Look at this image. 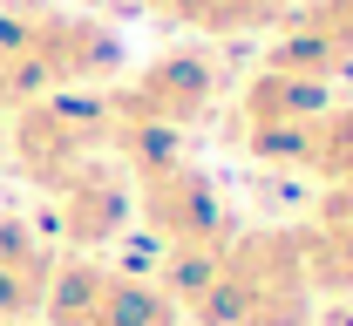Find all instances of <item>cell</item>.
<instances>
[{
	"mask_svg": "<svg viewBox=\"0 0 353 326\" xmlns=\"http://www.w3.org/2000/svg\"><path fill=\"white\" fill-rule=\"evenodd\" d=\"M279 163H285V170H306L319 184H347L353 177V102L333 95L312 123H299L292 143L279 150Z\"/></svg>",
	"mask_w": 353,
	"mask_h": 326,
	"instance_id": "obj_11",
	"label": "cell"
},
{
	"mask_svg": "<svg viewBox=\"0 0 353 326\" xmlns=\"http://www.w3.org/2000/svg\"><path fill=\"white\" fill-rule=\"evenodd\" d=\"M123 68H130V41L116 21L61 7V0L0 7V109L68 89H109Z\"/></svg>",
	"mask_w": 353,
	"mask_h": 326,
	"instance_id": "obj_2",
	"label": "cell"
},
{
	"mask_svg": "<svg viewBox=\"0 0 353 326\" xmlns=\"http://www.w3.org/2000/svg\"><path fill=\"white\" fill-rule=\"evenodd\" d=\"M136 7L170 21V28H190V34H204V21H211V0H136Z\"/></svg>",
	"mask_w": 353,
	"mask_h": 326,
	"instance_id": "obj_12",
	"label": "cell"
},
{
	"mask_svg": "<svg viewBox=\"0 0 353 326\" xmlns=\"http://www.w3.org/2000/svg\"><path fill=\"white\" fill-rule=\"evenodd\" d=\"M116 143V123H109V102L102 89H68V95H34L21 109H7V163L21 184L48 190L61 184L75 163L102 156Z\"/></svg>",
	"mask_w": 353,
	"mask_h": 326,
	"instance_id": "obj_4",
	"label": "cell"
},
{
	"mask_svg": "<svg viewBox=\"0 0 353 326\" xmlns=\"http://www.w3.org/2000/svg\"><path fill=\"white\" fill-rule=\"evenodd\" d=\"M292 252L306 272L312 299L353 306V177L347 184H319L312 211L292 225Z\"/></svg>",
	"mask_w": 353,
	"mask_h": 326,
	"instance_id": "obj_9",
	"label": "cell"
},
{
	"mask_svg": "<svg viewBox=\"0 0 353 326\" xmlns=\"http://www.w3.org/2000/svg\"><path fill=\"white\" fill-rule=\"evenodd\" d=\"M41 320L48 326H183V306L163 292V279L68 252V258H54Z\"/></svg>",
	"mask_w": 353,
	"mask_h": 326,
	"instance_id": "obj_6",
	"label": "cell"
},
{
	"mask_svg": "<svg viewBox=\"0 0 353 326\" xmlns=\"http://www.w3.org/2000/svg\"><path fill=\"white\" fill-rule=\"evenodd\" d=\"M176 306H183V326H312L319 320V299H312L299 252H292V225H238Z\"/></svg>",
	"mask_w": 353,
	"mask_h": 326,
	"instance_id": "obj_3",
	"label": "cell"
},
{
	"mask_svg": "<svg viewBox=\"0 0 353 326\" xmlns=\"http://www.w3.org/2000/svg\"><path fill=\"white\" fill-rule=\"evenodd\" d=\"M48 218H54V238H61L68 252H88V258H102L116 238L130 232L136 204H130V177H123L116 150L75 163L61 184L48 190Z\"/></svg>",
	"mask_w": 353,
	"mask_h": 326,
	"instance_id": "obj_7",
	"label": "cell"
},
{
	"mask_svg": "<svg viewBox=\"0 0 353 326\" xmlns=\"http://www.w3.org/2000/svg\"><path fill=\"white\" fill-rule=\"evenodd\" d=\"M54 258H61V252L41 238L34 218L0 211V320H7V326H34V320H41Z\"/></svg>",
	"mask_w": 353,
	"mask_h": 326,
	"instance_id": "obj_10",
	"label": "cell"
},
{
	"mask_svg": "<svg viewBox=\"0 0 353 326\" xmlns=\"http://www.w3.org/2000/svg\"><path fill=\"white\" fill-rule=\"evenodd\" d=\"M0 326H7V320H0Z\"/></svg>",
	"mask_w": 353,
	"mask_h": 326,
	"instance_id": "obj_13",
	"label": "cell"
},
{
	"mask_svg": "<svg viewBox=\"0 0 353 326\" xmlns=\"http://www.w3.org/2000/svg\"><path fill=\"white\" fill-rule=\"evenodd\" d=\"M109 150H116V163H123V177H130L136 218L150 225L157 252H163V292L183 299L190 279L224 252V238L238 232L218 177H211V170L183 150V136H170V130H123Z\"/></svg>",
	"mask_w": 353,
	"mask_h": 326,
	"instance_id": "obj_1",
	"label": "cell"
},
{
	"mask_svg": "<svg viewBox=\"0 0 353 326\" xmlns=\"http://www.w3.org/2000/svg\"><path fill=\"white\" fill-rule=\"evenodd\" d=\"M265 68L340 89V75H353V0H292V14L272 28Z\"/></svg>",
	"mask_w": 353,
	"mask_h": 326,
	"instance_id": "obj_8",
	"label": "cell"
},
{
	"mask_svg": "<svg viewBox=\"0 0 353 326\" xmlns=\"http://www.w3.org/2000/svg\"><path fill=\"white\" fill-rule=\"evenodd\" d=\"M224 95V75L218 61L204 54V48H163V54H150V61H136L123 68L102 102H109V123H116V136L123 130H170V136H190L211 109H218Z\"/></svg>",
	"mask_w": 353,
	"mask_h": 326,
	"instance_id": "obj_5",
	"label": "cell"
}]
</instances>
